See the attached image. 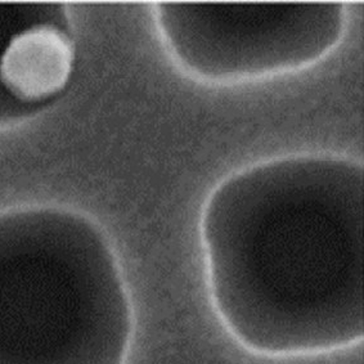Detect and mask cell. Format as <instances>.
<instances>
[{"label":"cell","mask_w":364,"mask_h":364,"mask_svg":"<svg viewBox=\"0 0 364 364\" xmlns=\"http://www.w3.org/2000/svg\"><path fill=\"white\" fill-rule=\"evenodd\" d=\"M363 164L333 152L230 171L200 214L206 284L237 343L270 358L363 338Z\"/></svg>","instance_id":"obj_1"},{"label":"cell","mask_w":364,"mask_h":364,"mask_svg":"<svg viewBox=\"0 0 364 364\" xmlns=\"http://www.w3.org/2000/svg\"><path fill=\"white\" fill-rule=\"evenodd\" d=\"M157 36L179 74L235 88L308 71L338 52L344 3H157Z\"/></svg>","instance_id":"obj_2"},{"label":"cell","mask_w":364,"mask_h":364,"mask_svg":"<svg viewBox=\"0 0 364 364\" xmlns=\"http://www.w3.org/2000/svg\"><path fill=\"white\" fill-rule=\"evenodd\" d=\"M133 311L107 243L80 225L52 277H3L0 364H124Z\"/></svg>","instance_id":"obj_3"},{"label":"cell","mask_w":364,"mask_h":364,"mask_svg":"<svg viewBox=\"0 0 364 364\" xmlns=\"http://www.w3.org/2000/svg\"><path fill=\"white\" fill-rule=\"evenodd\" d=\"M71 43L53 27H36L14 38L0 63L4 84L25 100L61 90L73 68Z\"/></svg>","instance_id":"obj_4"}]
</instances>
